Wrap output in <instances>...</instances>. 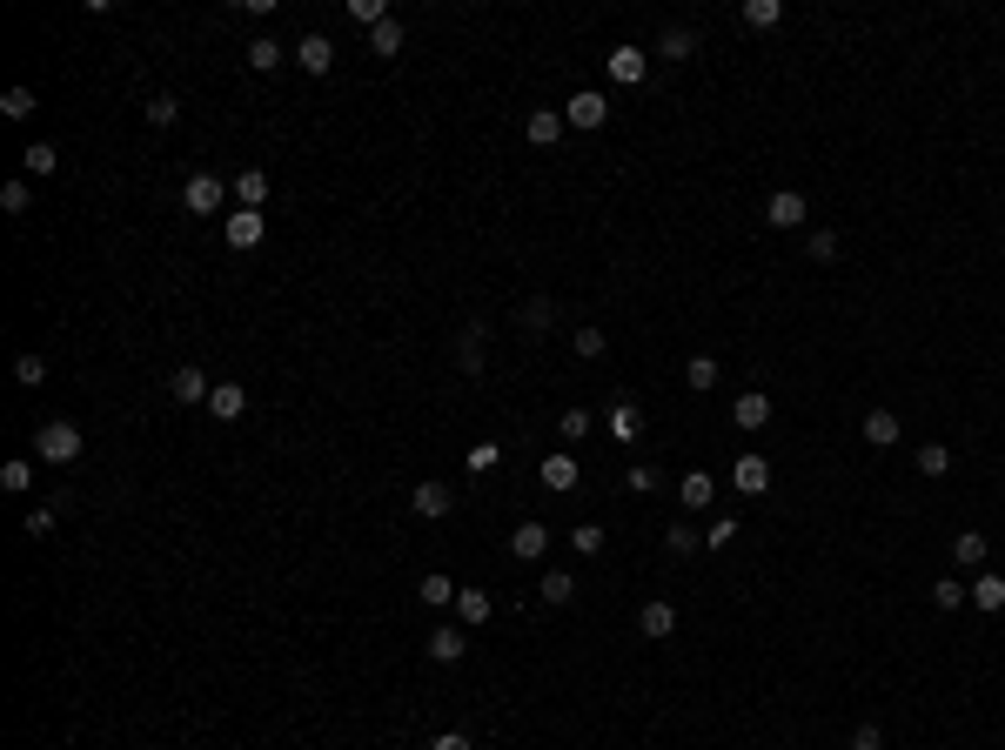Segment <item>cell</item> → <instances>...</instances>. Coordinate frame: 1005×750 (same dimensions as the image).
Returning a JSON list of instances; mask_svg holds the SVG:
<instances>
[{
    "label": "cell",
    "instance_id": "52a82bcc",
    "mask_svg": "<svg viewBox=\"0 0 1005 750\" xmlns=\"http://www.w3.org/2000/svg\"><path fill=\"white\" fill-rule=\"evenodd\" d=\"M804 215H811V208H804L798 188H778V195L764 201V221H771V228H804Z\"/></svg>",
    "mask_w": 1005,
    "mask_h": 750
},
{
    "label": "cell",
    "instance_id": "30bf717a",
    "mask_svg": "<svg viewBox=\"0 0 1005 750\" xmlns=\"http://www.w3.org/2000/svg\"><path fill=\"white\" fill-rule=\"evenodd\" d=\"M409 503H416V516H423V523H443L456 496H449V483H416V496H409Z\"/></svg>",
    "mask_w": 1005,
    "mask_h": 750
},
{
    "label": "cell",
    "instance_id": "8d00e7d4",
    "mask_svg": "<svg viewBox=\"0 0 1005 750\" xmlns=\"http://www.w3.org/2000/svg\"><path fill=\"white\" fill-rule=\"evenodd\" d=\"M657 47H664L670 61H691V54H697V34H684V27H664V41H657Z\"/></svg>",
    "mask_w": 1005,
    "mask_h": 750
},
{
    "label": "cell",
    "instance_id": "f1b7e54d",
    "mask_svg": "<svg viewBox=\"0 0 1005 750\" xmlns=\"http://www.w3.org/2000/svg\"><path fill=\"white\" fill-rule=\"evenodd\" d=\"M21 168H27V175H34V181H47V175H54V168H61V155H54V148H47V141H27V155H21Z\"/></svg>",
    "mask_w": 1005,
    "mask_h": 750
},
{
    "label": "cell",
    "instance_id": "4dcf8cb0",
    "mask_svg": "<svg viewBox=\"0 0 1005 750\" xmlns=\"http://www.w3.org/2000/svg\"><path fill=\"white\" fill-rule=\"evenodd\" d=\"M918 476H952V449H945V442H925V449H918Z\"/></svg>",
    "mask_w": 1005,
    "mask_h": 750
},
{
    "label": "cell",
    "instance_id": "74e56055",
    "mask_svg": "<svg viewBox=\"0 0 1005 750\" xmlns=\"http://www.w3.org/2000/svg\"><path fill=\"white\" fill-rule=\"evenodd\" d=\"M275 61H282V47L268 41V34H255V41H248V67H255V74H268Z\"/></svg>",
    "mask_w": 1005,
    "mask_h": 750
},
{
    "label": "cell",
    "instance_id": "db71d44e",
    "mask_svg": "<svg viewBox=\"0 0 1005 750\" xmlns=\"http://www.w3.org/2000/svg\"><path fill=\"white\" fill-rule=\"evenodd\" d=\"M429 750H469V737H463V730H443V737H436Z\"/></svg>",
    "mask_w": 1005,
    "mask_h": 750
},
{
    "label": "cell",
    "instance_id": "5bb4252c",
    "mask_svg": "<svg viewBox=\"0 0 1005 750\" xmlns=\"http://www.w3.org/2000/svg\"><path fill=\"white\" fill-rule=\"evenodd\" d=\"M402 47H409V34H402V21H396V14H389L382 27H369V54H376V61H396Z\"/></svg>",
    "mask_w": 1005,
    "mask_h": 750
},
{
    "label": "cell",
    "instance_id": "ac0fdd59",
    "mask_svg": "<svg viewBox=\"0 0 1005 750\" xmlns=\"http://www.w3.org/2000/svg\"><path fill=\"white\" fill-rule=\"evenodd\" d=\"M563 128H570V121H563L557 108H536L530 121H523V134H530V148H550V141H557Z\"/></svg>",
    "mask_w": 1005,
    "mask_h": 750
},
{
    "label": "cell",
    "instance_id": "7dc6e473",
    "mask_svg": "<svg viewBox=\"0 0 1005 750\" xmlns=\"http://www.w3.org/2000/svg\"><path fill=\"white\" fill-rule=\"evenodd\" d=\"M570 543H577V556H603V530H597V523H577Z\"/></svg>",
    "mask_w": 1005,
    "mask_h": 750
},
{
    "label": "cell",
    "instance_id": "603a6c76",
    "mask_svg": "<svg viewBox=\"0 0 1005 750\" xmlns=\"http://www.w3.org/2000/svg\"><path fill=\"white\" fill-rule=\"evenodd\" d=\"M228 188H235V201H242V208H262V201H268V175H262V168H242Z\"/></svg>",
    "mask_w": 1005,
    "mask_h": 750
},
{
    "label": "cell",
    "instance_id": "e575fe53",
    "mask_svg": "<svg viewBox=\"0 0 1005 750\" xmlns=\"http://www.w3.org/2000/svg\"><path fill=\"white\" fill-rule=\"evenodd\" d=\"M778 21H784L778 0H744V27H778Z\"/></svg>",
    "mask_w": 1005,
    "mask_h": 750
},
{
    "label": "cell",
    "instance_id": "f546056e",
    "mask_svg": "<svg viewBox=\"0 0 1005 750\" xmlns=\"http://www.w3.org/2000/svg\"><path fill=\"white\" fill-rule=\"evenodd\" d=\"M952 556H959V563H965V570H985V556H992V543H985V536H979V530H965V536H959V543H952Z\"/></svg>",
    "mask_w": 1005,
    "mask_h": 750
},
{
    "label": "cell",
    "instance_id": "681fc988",
    "mask_svg": "<svg viewBox=\"0 0 1005 750\" xmlns=\"http://www.w3.org/2000/svg\"><path fill=\"white\" fill-rule=\"evenodd\" d=\"M21 530H27V536H54V509H47V503H41V509H27Z\"/></svg>",
    "mask_w": 1005,
    "mask_h": 750
},
{
    "label": "cell",
    "instance_id": "ee69618b",
    "mask_svg": "<svg viewBox=\"0 0 1005 750\" xmlns=\"http://www.w3.org/2000/svg\"><path fill=\"white\" fill-rule=\"evenodd\" d=\"M27 483H34V463H27V456H14V463L0 469V489H14V496H21Z\"/></svg>",
    "mask_w": 1005,
    "mask_h": 750
},
{
    "label": "cell",
    "instance_id": "9a60e30c",
    "mask_svg": "<svg viewBox=\"0 0 1005 750\" xmlns=\"http://www.w3.org/2000/svg\"><path fill=\"white\" fill-rule=\"evenodd\" d=\"M731 422H737V429H764V422H771V396H758V389H744V396L731 402Z\"/></svg>",
    "mask_w": 1005,
    "mask_h": 750
},
{
    "label": "cell",
    "instance_id": "cb8c5ba5",
    "mask_svg": "<svg viewBox=\"0 0 1005 750\" xmlns=\"http://www.w3.org/2000/svg\"><path fill=\"white\" fill-rule=\"evenodd\" d=\"M677 489H684V509H711L717 503V476H704V469H691Z\"/></svg>",
    "mask_w": 1005,
    "mask_h": 750
},
{
    "label": "cell",
    "instance_id": "e0dca14e",
    "mask_svg": "<svg viewBox=\"0 0 1005 750\" xmlns=\"http://www.w3.org/2000/svg\"><path fill=\"white\" fill-rule=\"evenodd\" d=\"M242 409H248V389H242V382H215V396H208V416L235 422Z\"/></svg>",
    "mask_w": 1005,
    "mask_h": 750
},
{
    "label": "cell",
    "instance_id": "bcb514c9",
    "mask_svg": "<svg viewBox=\"0 0 1005 750\" xmlns=\"http://www.w3.org/2000/svg\"><path fill=\"white\" fill-rule=\"evenodd\" d=\"M603 349H610V342H603V329H597V322H583V329H577V355H583V362H597Z\"/></svg>",
    "mask_w": 1005,
    "mask_h": 750
},
{
    "label": "cell",
    "instance_id": "2e32d148",
    "mask_svg": "<svg viewBox=\"0 0 1005 750\" xmlns=\"http://www.w3.org/2000/svg\"><path fill=\"white\" fill-rule=\"evenodd\" d=\"M490 617H496V603H490L483 590H463V596H456V623H463V630H483Z\"/></svg>",
    "mask_w": 1005,
    "mask_h": 750
},
{
    "label": "cell",
    "instance_id": "5b68a950",
    "mask_svg": "<svg viewBox=\"0 0 1005 750\" xmlns=\"http://www.w3.org/2000/svg\"><path fill=\"white\" fill-rule=\"evenodd\" d=\"M603 67H610V81H617V88H637V81L650 74V54H644V47H610V61H603Z\"/></svg>",
    "mask_w": 1005,
    "mask_h": 750
},
{
    "label": "cell",
    "instance_id": "ab89813d",
    "mask_svg": "<svg viewBox=\"0 0 1005 750\" xmlns=\"http://www.w3.org/2000/svg\"><path fill=\"white\" fill-rule=\"evenodd\" d=\"M684 382H691V389H717V362L711 355H691V362H684Z\"/></svg>",
    "mask_w": 1005,
    "mask_h": 750
},
{
    "label": "cell",
    "instance_id": "f35d334b",
    "mask_svg": "<svg viewBox=\"0 0 1005 750\" xmlns=\"http://www.w3.org/2000/svg\"><path fill=\"white\" fill-rule=\"evenodd\" d=\"M0 114H7V121H27V114H34V88H7L0 94Z\"/></svg>",
    "mask_w": 1005,
    "mask_h": 750
},
{
    "label": "cell",
    "instance_id": "4316f807",
    "mask_svg": "<svg viewBox=\"0 0 1005 750\" xmlns=\"http://www.w3.org/2000/svg\"><path fill=\"white\" fill-rule=\"evenodd\" d=\"M972 603H979V610H1005V576H999V570H979V583H972Z\"/></svg>",
    "mask_w": 1005,
    "mask_h": 750
},
{
    "label": "cell",
    "instance_id": "7bdbcfd3",
    "mask_svg": "<svg viewBox=\"0 0 1005 750\" xmlns=\"http://www.w3.org/2000/svg\"><path fill=\"white\" fill-rule=\"evenodd\" d=\"M14 382H21V389H41V382H47V362H41V355H21V362H14Z\"/></svg>",
    "mask_w": 1005,
    "mask_h": 750
},
{
    "label": "cell",
    "instance_id": "3957f363",
    "mask_svg": "<svg viewBox=\"0 0 1005 750\" xmlns=\"http://www.w3.org/2000/svg\"><path fill=\"white\" fill-rule=\"evenodd\" d=\"M222 235H228V248H262V235H268V215H262V208H235Z\"/></svg>",
    "mask_w": 1005,
    "mask_h": 750
},
{
    "label": "cell",
    "instance_id": "ba28073f",
    "mask_svg": "<svg viewBox=\"0 0 1005 750\" xmlns=\"http://www.w3.org/2000/svg\"><path fill=\"white\" fill-rule=\"evenodd\" d=\"M731 483H737V496H764V489H771V463H764V456H737Z\"/></svg>",
    "mask_w": 1005,
    "mask_h": 750
},
{
    "label": "cell",
    "instance_id": "60d3db41",
    "mask_svg": "<svg viewBox=\"0 0 1005 750\" xmlns=\"http://www.w3.org/2000/svg\"><path fill=\"white\" fill-rule=\"evenodd\" d=\"M590 429H597V422H590V409H563V422H557V436H563V442H583Z\"/></svg>",
    "mask_w": 1005,
    "mask_h": 750
},
{
    "label": "cell",
    "instance_id": "277c9868",
    "mask_svg": "<svg viewBox=\"0 0 1005 750\" xmlns=\"http://www.w3.org/2000/svg\"><path fill=\"white\" fill-rule=\"evenodd\" d=\"M289 61L302 67V74H329V67H335V41H329V34H302Z\"/></svg>",
    "mask_w": 1005,
    "mask_h": 750
},
{
    "label": "cell",
    "instance_id": "44dd1931",
    "mask_svg": "<svg viewBox=\"0 0 1005 750\" xmlns=\"http://www.w3.org/2000/svg\"><path fill=\"white\" fill-rule=\"evenodd\" d=\"M536 596H543L550 610H563V603H577V576H570V570H550L543 583H536Z\"/></svg>",
    "mask_w": 1005,
    "mask_h": 750
},
{
    "label": "cell",
    "instance_id": "1f68e13d",
    "mask_svg": "<svg viewBox=\"0 0 1005 750\" xmlns=\"http://www.w3.org/2000/svg\"><path fill=\"white\" fill-rule=\"evenodd\" d=\"M342 14H349L356 27H382V21H389V7H382V0H342Z\"/></svg>",
    "mask_w": 1005,
    "mask_h": 750
},
{
    "label": "cell",
    "instance_id": "f5cc1de1",
    "mask_svg": "<svg viewBox=\"0 0 1005 750\" xmlns=\"http://www.w3.org/2000/svg\"><path fill=\"white\" fill-rule=\"evenodd\" d=\"M630 489H637V496H650V489H657V469L637 463V469H630Z\"/></svg>",
    "mask_w": 1005,
    "mask_h": 750
},
{
    "label": "cell",
    "instance_id": "d6a6232c",
    "mask_svg": "<svg viewBox=\"0 0 1005 750\" xmlns=\"http://www.w3.org/2000/svg\"><path fill=\"white\" fill-rule=\"evenodd\" d=\"M965 596H972V583H959V576H938V583H932V603H938V610H959Z\"/></svg>",
    "mask_w": 1005,
    "mask_h": 750
},
{
    "label": "cell",
    "instance_id": "7a4b0ae2",
    "mask_svg": "<svg viewBox=\"0 0 1005 750\" xmlns=\"http://www.w3.org/2000/svg\"><path fill=\"white\" fill-rule=\"evenodd\" d=\"M222 201H228V181L222 175H188V181H181V208H188V215H215Z\"/></svg>",
    "mask_w": 1005,
    "mask_h": 750
},
{
    "label": "cell",
    "instance_id": "8fae6325",
    "mask_svg": "<svg viewBox=\"0 0 1005 750\" xmlns=\"http://www.w3.org/2000/svg\"><path fill=\"white\" fill-rule=\"evenodd\" d=\"M543 550H550V530H543V523H516V530H510V556H516V563H536Z\"/></svg>",
    "mask_w": 1005,
    "mask_h": 750
},
{
    "label": "cell",
    "instance_id": "7c38bea8",
    "mask_svg": "<svg viewBox=\"0 0 1005 750\" xmlns=\"http://www.w3.org/2000/svg\"><path fill=\"white\" fill-rule=\"evenodd\" d=\"M603 429H610V436H617V442L630 449V442L644 436V409H637V402H617V409L603 416Z\"/></svg>",
    "mask_w": 1005,
    "mask_h": 750
},
{
    "label": "cell",
    "instance_id": "c3c4849f",
    "mask_svg": "<svg viewBox=\"0 0 1005 750\" xmlns=\"http://www.w3.org/2000/svg\"><path fill=\"white\" fill-rule=\"evenodd\" d=\"M27 201H34L27 181H7V188H0V208H7V215H27Z\"/></svg>",
    "mask_w": 1005,
    "mask_h": 750
},
{
    "label": "cell",
    "instance_id": "83f0119b",
    "mask_svg": "<svg viewBox=\"0 0 1005 750\" xmlns=\"http://www.w3.org/2000/svg\"><path fill=\"white\" fill-rule=\"evenodd\" d=\"M456 362H463L469 375H483V322H469L463 342H456Z\"/></svg>",
    "mask_w": 1005,
    "mask_h": 750
},
{
    "label": "cell",
    "instance_id": "b9f144b4",
    "mask_svg": "<svg viewBox=\"0 0 1005 750\" xmlns=\"http://www.w3.org/2000/svg\"><path fill=\"white\" fill-rule=\"evenodd\" d=\"M175 114H181L175 94H155V101H148V128H175Z\"/></svg>",
    "mask_w": 1005,
    "mask_h": 750
},
{
    "label": "cell",
    "instance_id": "f6af8a7d",
    "mask_svg": "<svg viewBox=\"0 0 1005 750\" xmlns=\"http://www.w3.org/2000/svg\"><path fill=\"white\" fill-rule=\"evenodd\" d=\"M731 543H737V516H717L704 530V550H731Z\"/></svg>",
    "mask_w": 1005,
    "mask_h": 750
},
{
    "label": "cell",
    "instance_id": "9c48e42d",
    "mask_svg": "<svg viewBox=\"0 0 1005 750\" xmlns=\"http://www.w3.org/2000/svg\"><path fill=\"white\" fill-rule=\"evenodd\" d=\"M463 650H469V630H463V623L429 630V657H436V663H463Z\"/></svg>",
    "mask_w": 1005,
    "mask_h": 750
},
{
    "label": "cell",
    "instance_id": "8992f818",
    "mask_svg": "<svg viewBox=\"0 0 1005 750\" xmlns=\"http://www.w3.org/2000/svg\"><path fill=\"white\" fill-rule=\"evenodd\" d=\"M563 121H570V128H603V121H610V101H603L597 88H583V94H570Z\"/></svg>",
    "mask_w": 1005,
    "mask_h": 750
},
{
    "label": "cell",
    "instance_id": "4fadbf2b",
    "mask_svg": "<svg viewBox=\"0 0 1005 750\" xmlns=\"http://www.w3.org/2000/svg\"><path fill=\"white\" fill-rule=\"evenodd\" d=\"M168 396H175V402H208V396H215V382H208L201 369H175V375H168Z\"/></svg>",
    "mask_w": 1005,
    "mask_h": 750
},
{
    "label": "cell",
    "instance_id": "d6986e66",
    "mask_svg": "<svg viewBox=\"0 0 1005 750\" xmlns=\"http://www.w3.org/2000/svg\"><path fill=\"white\" fill-rule=\"evenodd\" d=\"M416 596H423L429 610H456V596H463V590H456V583H449L443 570H429L423 583H416Z\"/></svg>",
    "mask_w": 1005,
    "mask_h": 750
},
{
    "label": "cell",
    "instance_id": "7402d4cb",
    "mask_svg": "<svg viewBox=\"0 0 1005 750\" xmlns=\"http://www.w3.org/2000/svg\"><path fill=\"white\" fill-rule=\"evenodd\" d=\"M865 442H871V449H898V416H892V409H871V416H865Z\"/></svg>",
    "mask_w": 1005,
    "mask_h": 750
},
{
    "label": "cell",
    "instance_id": "484cf974",
    "mask_svg": "<svg viewBox=\"0 0 1005 750\" xmlns=\"http://www.w3.org/2000/svg\"><path fill=\"white\" fill-rule=\"evenodd\" d=\"M543 489H577V456H543Z\"/></svg>",
    "mask_w": 1005,
    "mask_h": 750
},
{
    "label": "cell",
    "instance_id": "f907efd6",
    "mask_svg": "<svg viewBox=\"0 0 1005 750\" xmlns=\"http://www.w3.org/2000/svg\"><path fill=\"white\" fill-rule=\"evenodd\" d=\"M851 750H885V730H878V724H858V730H851Z\"/></svg>",
    "mask_w": 1005,
    "mask_h": 750
},
{
    "label": "cell",
    "instance_id": "d590c367",
    "mask_svg": "<svg viewBox=\"0 0 1005 750\" xmlns=\"http://www.w3.org/2000/svg\"><path fill=\"white\" fill-rule=\"evenodd\" d=\"M804 248H811V262H838V248H845V242H838L831 228H811V235H804Z\"/></svg>",
    "mask_w": 1005,
    "mask_h": 750
},
{
    "label": "cell",
    "instance_id": "ffe728a7",
    "mask_svg": "<svg viewBox=\"0 0 1005 750\" xmlns=\"http://www.w3.org/2000/svg\"><path fill=\"white\" fill-rule=\"evenodd\" d=\"M637 630H644L650 643H664L670 630H677V610H670V603H644V610H637Z\"/></svg>",
    "mask_w": 1005,
    "mask_h": 750
},
{
    "label": "cell",
    "instance_id": "816d5d0a",
    "mask_svg": "<svg viewBox=\"0 0 1005 750\" xmlns=\"http://www.w3.org/2000/svg\"><path fill=\"white\" fill-rule=\"evenodd\" d=\"M496 456H503V449H496V442H476V449H469V469H476V476H483V469H496Z\"/></svg>",
    "mask_w": 1005,
    "mask_h": 750
},
{
    "label": "cell",
    "instance_id": "d4e9b609",
    "mask_svg": "<svg viewBox=\"0 0 1005 750\" xmlns=\"http://www.w3.org/2000/svg\"><path fill=\"white\" fill-rule=\"evenodd\" d=\"M516 322H523V329H530V335H543V329H550V322H557V302H550V295H530V302L516 309Z\"/></svg>",
    "mask_w": 1005,
    "mask_h": 750
},
{
    "label": "cell",
    "instance_id": "836d02e7",
    "mask_svg": "<svg viewBox=\"0 0 1005 750\" xmlns=\"http://www.w3.org/2000/svg\"><path fill=\"white\" fill-rule=\"evenodd\" d=\"M664 550H670V556H691V550H704V536H697L691 523H670V530H664Z\"/></svg>",
    "mask_w": 1005,
    "mask_h": 750
},
{
    "label": "cell",
    "instance_id": "6da1fadb",
    "mask_svg": "<svg viewBox=\"0 0 1005 750\" xmlns=\"http://www.w3.org/2000/svg\"><path fill=\"white\" fill-rule=\"evenodd\" d=\"M34 449H41V463H74L81 456V429L74 422H47V429H34Z\"/></svg>",
    "mask_w": 1005,
    "mask_h": 750
}]
</instances>
